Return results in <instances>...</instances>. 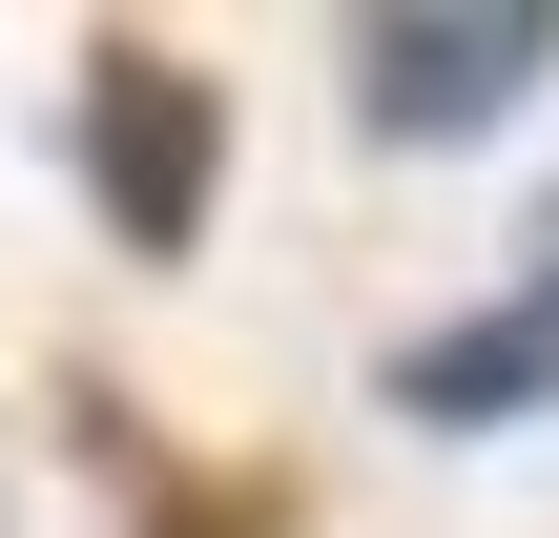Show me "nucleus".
<instances>
[{
	"mask_svg": "<svg viewBox=\"0 0 559 538\" xmlns=\"http://www.w3.org/2000/svg\"><path fill=\"white\" fill-rule=\"evenodd\" d=\"M519 83H559V0H373L353 21V124L373 145H477Z\"/></svg>",
	"mask_w": 559,
	"mask_h": 538,
	"instance_id": "obj_2",
	"label": "nucleus"
},
{
	"mask_svg": "<svg viewBox=\"0 0 559 538\" xmlns=\"http://www.w3.org/2000/svg\"><path fill=\"white\" fill-rule=\"evenodd\" d=\"M394 415H415V435H519V415H559V249L498 311H456V332L394 352Z\"/></svg>",
	"mask_w": 559,
	"mask_h": 538,
	"instance_id": "obj_3",
	"label": "nucleus"
},
{
	"mask_svg": "<svg viewBox=\"0 0 559 538\" xmlns=\"http://www.w3.org/2000/svg\"><path fill=\"white\" fill-rule=\"evenodd\" d=\"M62 166H83V207H104V249H145V270H187V249H207V187H228V104H207L187 62H145V41H104V62H83V104H62Z\"/></svg>",
	"mask_w": 559,
	"mask_h": 538,
	"instance_id": "obj_1",
	"label": "nucleus"
}]
</instances>
